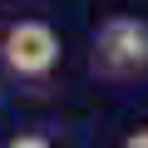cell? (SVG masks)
I'll use <instances>...</instances> for the list:
<instances>
[{
  "label": "cell",
  "mask_w": 148,
  "mask_h": 148,
  "mask_svg": "<svg viewBox=\"0 0 148 148\" xmlns=\"http://www.w3.org/2000/svg\"><path fill=\"white\" fill-rule=\"evenodd\" d=\"M5 64L15 74H25V79H40V74H49L59 64V35L45 25V20H20L5 30Z\"/></svg>",
  "instance_id": "1"
},
{
  "label": "cell",
  "mask_w": 148,
  "mask_h": 148,
  "mask_svg": "<svg viewBox=\"0 0 148 148\" xmlns=\"http://www.w3.org/2000/svg\"><path fill=\"white\" fill-rule=\"evenodd\" d=\"M123 148H148V133H133V138H128Z\"/></svg>",
  "instance_id": "4"
},
{
  "label": "cell",
  "mask_w": 148,
  "mask_h": 148,
  "mask_svg": "<svg viewBox=\"0 0 148 148\" xmlns=\"http://www.w3.org/2000/svg\"><path fill=\"white\" fill-rule=\"evenodd\" d=\"M5 148H49V138H40V133H20V138H10Z\"/></svg>",
  "instance_id": "3"
},
{
  "label": "cell",
  "mask_w": 148,
  "mask_h": 148,
  "mask_svg": "<svg viewBox=\"0 0 148 148\" xmlns=\"http://www.w3.org/2000/svg\"><path fill=\"white\" fill-rule=\"evenodd\" d=\"M94 49H99V64L114 69V74H123V69H143V64H148V25L119 15V20H109V25L99 30Z\"/></svg>",
  "instance_id": "2"
}]
</instances>
